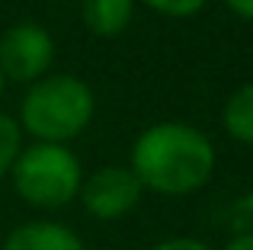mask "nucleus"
Instances as JSON below:
<instances>
[{"instance_id":"obj_1","label":"nucleus","mask_w":253,"mask_h":250,"mask_svg":"<svg viewBox=\"0 0 253 250\" xmlns=\"http://www.w3.org/2000/svg\"><path fill=\"white\" fill-rule=\"evenodd\" d=\"M215 144L202 128L179 119L154 122L135 138L128 167L157 196H192L215 176Z\"/></svg>"},{"instance_id":"obj_2","label":"nucleus","mask_w":253,"mask_h":250,"mask_svg":"<svg viewBox=\"0 0 253 250\" xmlns=\"http://www.w3.org/2000/svg\"><path fill=\"white\" fill-rule=\"evenodd\" d=\"M96 116V93L74 74H45L26 87L19 100V128L36 141L71 144L90 128Z\"/></svg>"},{"instance_id":"obj_3","label":"nucleus","mask_w":253,"mask_h":250,"mask_svg":"<svg viewBox=\"0 0 253 250\" xmlns=\"http://www.w3.org/2000/svg\"><path fill=\"white\" fill-rule=\"evenodd\" d=\"M84 180V164L68 144L32 141L19 151L16 164L10 170V183L16 196L32 208L55 212L77 199V189Z\"/></svg>"},{"instance_id":"obj_4","label":"nucleus","mask_w":253,"mask_h":250,"mask_svg":"<svg viewBox=\"0 0 253 250\" xmlns=\"http://www.w3.org/2000/svg\"><path fill=\"white\" fill-rule=\"evenodd\" d=\"M55 64V39L45 26L23 19L0 36V74L6 83H26L45 77Z\"/></svg>"},{"instance_id":"obj_5","label":"nucleus","mask_w":253,"mask_h":250,"mask_svg":"<svg viewBox=\"0 0 253 250\" xmlns=\"http://www.w3.org/2000/svg\"><path fill=\"white\" fill-rule=\"evenodd\" d=\"M141 196L144 186L131 173V167H122V164H106V167H96L93 173H84L81 189H77L84 212L96 221H116L135 212Z\"/></svg>"},{"instance_id":"obj_6","label":"nucleus","mask_w":253,"mask_h":250,"mask_svg":"<svg viewBox=\"0 0 253 250\" xmlns=\"http://www.w3.org/2000/svg\"><path fill=\"white\" fill-rule=\"evenodd\" d=\"M0 250H86V244L74 228L51 218H36L13 228Z\"/></svg>"},{"instance_id":"obj_7","label":"nucleus","mask_w":253,"mask_h":250,"mask_svg":"<svg viewBox=\"0 0 253 250\" xmlns=\"http://www.w3.org/2000/svg\"><path fill=\"white\" fill-rule=\"evenodd\" d=\"M81 16L93 36H122L135 16V0H81Z\"/></svg>"},{"instance_id":"obj_8","label":"nucleus","mask_w":253,"mask_h":250,"mask_svg":"<svg viewBox=\"0 0 253 250\" xmlns=\"http://www.w3.org/2000/svg\"><path fill=\"white\" fill-rule=\"evenodd\" d=\"M221 125L237 144H250L253 148V81L244 83V87H237L234 93L224 100Z\"/></svg>"},{"instance_id":"obj_9","label":"nucleus","mask_w":253,"mask_h":250,"mask_svg":"<svg viewBox=\"0 0 253 250\" xmlns=\"http://www.w3.org/2000/svg\"><path fill=\"white\" fill-rule=\"evenodd\" d=\"M23 148H26V135H23V128H19L16 116L0 109V180L10 176V170H13V164H16V157H19Z\"/></svg>"},{"instance_id":"obj_10","label":"nucleus","mask_w":253,"mask_h":250,"mask_svg":"<svg viewBox=\"0 0 253 250\" xmlns=\"http://www.w3.org/2000/svg\"><path fill=\"white\" fill-rule=\"evenodd\" d=\"M135 3H144L148 10L170 16V19H189L196 13H202L209 6V0H135Z\"/></svg>"},{"instance_id":"obj_11","label":"nucleus","mask_w":253,"mask_h":250,"mask_svg":"<svg viewBox=\"0 0 253 250\" xmlns=\"http://www.w3.org/2000/svg\"><path fill=\"white\" fill-rule=\"evenodd\" d=\"M151 250H211L205 241L199 238H186V234H179V238H167V241H157Z\"/></svg>"},{"instance_id":"obj_12","label":"nucleus","mask_w":253,"mask_h":250,"mask_svg":"<svg viewBox=\"0 0 253 250\" xmlns=\"http://www.w3.org/2000/svg\"><path fill=\"white\" fill-rule=\"evenodd\" d=\"M224 6H228L234 16L247 19V23H253V0H224Z\"/></svg>"},{"instance_id":"obj_13","label":"nucleus","mask_w":253,"mask_h":250,"mask_svg":"<svg viewBox=\"0 0 253 250\" xmlns=\"http://www.w3.org/2000/svg\"><path fill=\"white\" fill-rule=\"evenodd\" d=\"M224 250H253V231L250 234H237V238H231Z\"/></svg>"},{"instance_id":"obj_14","label":"nucleus","mask_w":253,"mask_h":250,"mask_svg":"<svg viewBox=\"0 0 253 250\" xmlns=\"http://www.w3.org/2000/svg\"><path fill=\"white\" fill-rule=\"evenodd\" d=\"M3 87H6V81H3V74H0V96H3Z\"/></svg>"}]
</instances>
